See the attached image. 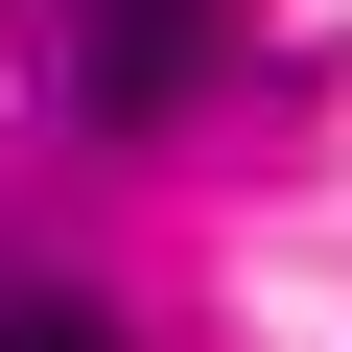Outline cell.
I'll use <instances>...</instances> for the list:
<instances>
[{
  "mask_svg": "<svg viewBox=\"0 0 352 352\" xmlns=\"http://www.w3.org/2000/svg\"><path fill=\"white\" fill-rule=\"evenodd\" d=\"M188 71H212V0H94V24H71V118H94V141L188 118Z\"/></svg>",
  "mask_w": 352,
  "mask_h": 352,
  "instance_id": "1",
  "label": "cell"
},
{
  "mask_svg": "<svg viewBox=\"0 0 352 352\" xmlns=\"http://www.w3.org/2000/svg\"><path fill=\"white\" fill-rule=\"evenodd\" d=\"M0 352H118V329H94V305H0Z\"/></svg>",
  "mask_w": 352,
  "mask_h": 352,
  "instance_id": "2",
  "label": "cell"
}]
</instances>
